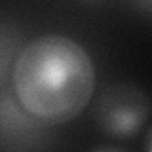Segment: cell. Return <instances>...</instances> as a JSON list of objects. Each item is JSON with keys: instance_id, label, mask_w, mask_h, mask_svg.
Wrapping results in <instances>:
<instances>
[{"instance_id": "obj_1", "label": "cell", "mask_w": 152, "mask_h": 152, "mask_svg": "<svg viewBox=\"0 0 152 152\" xmlns=\"http://www.w3.org/2000/svg\"><path fill=\"white\" fill-rule=\"evenodd\" d=\"M95 65L82 44L48 32L23 44L12 66L19 107L48 126L72 122L95 95Z\"/></svg>"}, {"instance_id": "obj_2", "label": "cell", "mask_w": 152, "mask_h": 152, "mask_svg": "<svg viewBox=\"0 0 152 152\" xmlns=\"http://www.w3.org/2000/svg\"><path fill=\"white\" fill-rule=\"evenodd\" d=\"M150 116V99L135 84L104 88L95 104V122L104 135L129 141L137 137Z\"/></svg>"}, {"instance_id": "obj_3", "label": "cell", "mask_w": 152, "mask_h": 152, "mask_svg": "<svg viewBox=\"0 0 152 152\" xmlns=\"http://www.w3.org/2000/svg\"><path fill=\"white\" fill-rule=\"evenodd\" d=\"M17 42V40H15ZM13 36L8 34L6 31L0 28V80L6 76V70H8V65L15 61V55H13Z\"/></svg>"}]
</instances>
